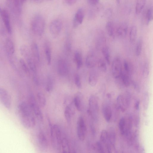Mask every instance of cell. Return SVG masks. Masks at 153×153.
<instances>
[{
	"mask_svg": "<svg viewBox=\"0 0 153 153\" xmlns=\"http://www.w3.org/2000/svg\"><path fill=\"white\" fill-rule=\"evenodd\" d=\"M18 111L21 122L24 127L29 129L34 126L35 118L28 104L24 101L20 102L18 106Z\"/></svg>",
	"mask_w": 153,
	"mask_h": 153,
	"instance_id": "6da1fadb",
	"label": "cell"
},
{
	"mask_svg": "<svg viewBox=\"0 0 153 153\" xmlns=\"http://www.w3.org/2000/svg\"><path fill=\"white\" fill-rule=\"evenodd\" d=\"M50 134L53 146L56 150H60L61 147V131L58 126L56 125H52L49 123Z\"/></svg>",
	"mask_w": 153,
	"mask_h": 153,
	"instance_id": "7a4b0ae2",
	"label": "cell"
},
{
	"mask_svg": "<svg viewBox=\"0 0 153 153\" xmlns=\"http://www.w3.org/2000/svg\"><path fill=\"white\" fill-rule=\"evenodd\" d=\"M45 21L44 18L40 15H37L33 19L31 24V28L36 35L40 36L44 32Z\"/></svg>",
	"mask_w": 153,
	"mask_h": 153,
	"instance_id": "3957f363",
	"label": "cell"
},
{
	"mask_svg": "<svg viewBox=\"0 0 153 153\" xmlns=\"http://www.w3.org/2000/svg\"><path fill=\"white\" fill-rule=\"evenodd\" d=\"M88 113L95 122H97L99 118V106L97 98L94 95H92L90 97Z\"/></svg>",
	"mask_w": 153,
	"mask_h": 153,
	"instance_id": "277c9868",
	"label": "cell"
},
{
	"mask_svg": "<svg viewBox=\"0 0 153 153\" xmlns=\"http://www.w3.org/2000/svg\"><path fill=\"white\" fill-rule=\"evenodd\" d=\"M29 104L32 111L38 120L40 122H42L43 117L42 111L36 101L34 95L31 94L28 97Z\"/></svg>",
	"mask_w": 153,
	"mask_h": 153,
	"instance_id": "5b68a950",
	"label": "cell"
},
{
	"mask_svg": "<svg viewBox=\"0 0 153 153\" xmlns=\"http://www.w3.org/2000/svg\"><path fill=\"white\" fill-rule=\"evenodd\" d=\"M76 127L78 137L80 140L83 141L85 138L86 127L84 120L82 116H80L78 118Z\"/></svg>",
	"mask_w": 153,
	"mask_h": 153,
	"instance_id": "8992f818",
	"label": "cell"
},
{
	"mask_svg": "<svg viewBox=\"0 0 153 153\" xmlns=\"http://www.w3.org/2000/svg\"><path fill=\"white\" fill-rule=\"evenodd\" d=\"M0 100L6 108L10 109L11 106V99L7 91L3 88H0Z\"/></svg>",
	"mask_w": 153,
	"mask_h": 153,
	"instance_id": "52a82bcc",
	"label": "cell"
},
{
	"mask_svg": "<svg viewBox=\"0 0 153 153\" xmlns=\"http://www.w3.org/2000/svg\"><path fill=\"white\" fill-rule=\"evenodd\" d=\"M122 71L121 60L119 57H115L111 65V72L113 77L115 79L119 78Z\"/></svg>",
	"mask_w": 153,
	"mask_h": 153,
	"instance_id": "ba28073f",
	"label": "cell"
},
{
	"mask_svg": "<svg viewBox=\"0 0 153 153\" xmlns=\"http://www.w3.org/2000/svg\"><path fill=\"white\" fill-rule=\"evenodd\" d=\"M62 24L59 19H56L50 23L49 29L51 34L54 37L57 36L60 33L62 28Z\"/></svg>",
	"mask_w": 153,
	"mask_h": 153,
	"instance_id": "9c48e42d",
	"label": "cell"
},
{
	"mask_svg": "<svg viewBox=\"0 0 153 153\" xmlns=\"http://www.w3.org/2000/svg\"><path fill=\"white\" fill-rule=\"evenodd\" d=\"M74 106L73 101L69 102L65 108L64 116L68 123L70 124L71 121L72 116L75 113Z\"/></svg>",
	"mask_w": 153,
	"mask_h": 153,
	"instance_id": "30bf717a",
	"label": "cell"
},
{
	"mask_svg": "<svg viewBox=\"0 0 153 153\" xmlns=\"http://www.w3.org/2000/svg\"><path fill=\"white\" fill-rule=\"evenodd\" d=\"M73 101L77 109L79 111H82L84 108V99L81 92H78L75 94Z\"/></svg>",
	"mask_w": 153,
	"mask_h": 153,
	"instance_id": "8fae6325",
	"label": "cell"
},
{
	"mask_svg": "<svg viewBox=\"0 0 153 153\" xmlns=\"http://www.w3.org/2000/svg\"><path fill=\"white\" fill-rule=\"evenodd\" d=\"M1 18L2 19L6 30L8 33L11 34L12 29L9 14L5 10H2L1 13Z\"/></svg>",
	"mask_w": 153,
	"mask_h": 153,
	"instance_id": "7c38bea8",
	"label": "cell"
},
{
	"mask_svg": "<svg viewBox=\"0 0 153 153\" xmlns=\"http://www.w3.org/2000/svg\"><path fill=\"white\" fill-rule=\"evenodd\" d=\"M57 72L59 75L62 76H66L68 73V68L65 60L62 59H59L57 63Z\"/></svg>",
	"mask_w": 153,
	"mask_h": 153,
	"instance_id": "4fadbf2b",
	"label": "cell"
},
{
	"mask_svg": "<svg viewBox=\"0 0 153 153\" xmlns=\"http://www.w3.org/2000/svg\"><path fill=\"white\" fill-rule=\"evenodd\" d=\"M84 16V11L82 8L79 9L74 16L73 22V27L76 28L81 24Z\"/></svg>",
	"mask_w": 153,
	"mask_h": 153,
	"instance_id": "5bb4252c",
	"label": "cell"
},
{
	"mask_svg": "<svg viewBox=\"0 0 153 153\" xmlns=\"http://www.w3.org/2000/svg\"><path fill=\"white\" fill-rule=\"evenodd\" d=\"M102 112L106 121L108 123L109 122L112 117V111L109 104L107 103H104L102 105Z\"/></svg>",
	"mask_w": 153,
	"mask_h": 153,
	"instance_id": "9a60e30c",
	"label": "cell"
},
{
	"mask_svg": "<svg viewBox=\"0 0 153 153\" xmlns=\"http://www.w3.org/2000/svg\"><path fill=\"white\" fill-rule=\"evenodd\" d=\"M97 63L95 55L93 53H90L88 54L85 59V65L87 67L90 68L94 67Z\"/></svg>",
	"mask_w": 153,
	"mask_h": 153,
	"instance_id": "2e32d148",
	"label": "cell"
},
{
	"mask_svg": "<svg viewBox=\"0 0 153 153\" xmlns=\"http://www.w3.org/2000/svg\"><path fill=\"white\" fill-rule=\"evenodd\" d=\"M5 48L9 56H13L15 51V48L13 41L10 38L7 39L5 42Z\"/></svg>",
	"mask_w": 153,
	"mask_h": 153,
	"instance_id": "e0dca14e",
	"label": "cell"
},
{
	"mask_svg": "<svg viewBox=\"0 0 153 153\" xmlns=\"http://www.w3.org/2000/svg\"><path fill=\"white\" fill-rule=\"evenodd\" d=\"M98 74L97 71L93 69L91 72L89 76L88 82L89 85L92 87L95 86L97 82Z\"/></svg>",
	"mask_w": 153,
	"mask_h": 153,
	"instance_id": "ac0fdd59",
	"label": "cell"
},
{
	"mask_svg": "<svg viewBox=\"0 0 153 153\" xmlns=\"http://www.w3.org/2000/svg\"><path fill=\"white\" fill-rule=\"evenodd\" d=\"M38 142L40 146L43 149H46L48 145L47 138L44 133L40 131L38 134Z\"/></svg>",
	"mask_w": 153,
	"mask_h": 153,
	"instance_id": "d6986e66",
	"label": "cell"
},
{
	"mask_svg": "<svg viewBox=\"0 0 153 153\" xmlns=\"http://www.w3.org/2000/svg\"><path fill=\"white\" fill-rule=\"evenodd\" d=\"M108 138L109 143L112 147L114 148L116 141V134L114 128L112 127L109 130Z\"/></svg>",
	"mask_w": 153,
	"mask_h": 153,
	"instance_id": "ffe728a7",
	"label": "cell"
},
{
	"mask_svg": "<svg viewBox=\"0 0 153 153\" xmlns=\"http://www.w3.org/2000/svg\"><path fill=\"white\" fill-rule=\"evenodd\" d=\"M128 29L127 25L125 24H122L117 28V33L120 37L123 38L126 35Z\"/></svg>",
	"mask_w": 153,
	"mask_h": 153,
	"instance_id": "44dd1931",
	"label": "cell"
},
{
	"mask_svg": "<svg viewBox=\"0 0 153 153\" xmlns=\"http://www.w3.org/2000/svg\"><path fill=\"white\" fill-rule=\"evenodd\" d=\"M74 60L76 63V68L79 69L82 65V59L81 53L78 51H76L74 54Z\"/></svg>",
	"mask_w": 153,
	"mask_h": 153,
	"instance_id": "7402d4cb",
	"label": "cell"
},
{
	"mask_svg": "<svg viewBox=\"0 0 153 153\" xmlns=\"http://www.w3.org/2000/svg\"><path fill=\"white\" fill-rule=\"evenodd\" d=\"M31 53L33 59L37 62L40 60V55L39 47L38 45L36 43H33L31 46Z\"/></svg>",
	"mask_w": 153,
	"mask_h": 153,
	"instance_id": "603a6c76",
	"label": "cell"
},
{
	"mask_svg": "<svg viewBox=\"0 0 153 153\" xmlns=\"http://www.w3.org/2000/svg\"><path fill=\"white\" fill-rule=\"evenodd\" d=\"M31 56L26 58L27 63L30 70L31 71L33 74H36V64L34 60Z\"/></svg>",
	"mask_w": 153,
	"mask_h": 153,
	"instance_id": "cb8c5ba5",
	"label": "cell"
},
{
	"mask_svg": "<svg viewBox=\"0 0 153 153\" xmlns=\"http://www.w3.org/2000/svg\"><path fill=\"white\" fill-rule=\"evenodd\" d=\"M137 34V28L136 26L131 27L129 33V39L131 43H133L136 41Z\"/></svg>",
	"mask_w": 153,
	"mask_h": 153,
	"instance_id": "d4e9b609",
	"label": "cell"
},
{
	"mask_svg": "<svg viewBox=\"0 0 153 153\" xmlns=\"http://www.w3.org/2000/svg\"><path fill=\"white\" fill-rule=\"evenodd\" d=\"M19 51L21 54L25 59L31 56L30 51L28 47L25 45H22L20 48Z\"/></svg>",
	"mask_w": 153,
	"mask_h": 153,
	"instance_id": "484cf974",
	"label": "cell"
},
{
	"mask_svg": "<svg viewBox=\"0 0 153 153\" xmlns=\"http://www.w3.org/2000/svg\"><path fill=\"white\" fill-rule=\"evenodd\" d=\"M117 102L118 108L123 112H124L126 109L124 97L121 95H119L117 98Z\"/></svg>",
	"mask_w": 153,
	"mask_h": 153,
	"instance_id": "4316f807",
	"label": "cell"
},
{
	"mask_svg": "<svg viewBox=\"0 0 153 153\" xmlns=\"http://www.w3.org/2000/svg\"><path fill=\"white\" fill-rule=\"evenodd\" d=\"M129 76L130 75L124 71H122L120 77H121L123 83L126 87H128L130 84L131 81Z\"/></svg>",
	"mask_w": 153,
	"mask_h": 153,
	"instance_id": "83f0119b",
	"label": "cell"
},
{
	"mask_svg": "<svg viewBox=\"0 0 153 153\" xmlns=\"http://www.w3.org/2000/svg\"><path fill=\"white\" fill-rule=\"evenodd\" d=\"M102 52L106 62L109 65L110 63V55L109 48L107 46L103 47L102 49Z\"/></svg>",
	"mask_w": 153,
	"mask_h": 153,
	"instance_id": "f1b7e54d",
	"label": "cell"
},
{
	"mask_svg": "<svg viewBox=\"0 0 153 153\" xmlns=\"http://www.w3.org/2000/svg\"><path fill=\"white\" fill-rule=\"evenodd\" d=\"M146 0H137L135 7V12L137 14H140L143 10L145 5Z\"/></svg>",
	"mask_w": 153,
	"mask_h": 153,
	"instance_id": "f546056e",
	"label": "cell"
},
{
	"mask_svg": "<svg viewBox=\"0 0 153 153\" xmlns=\"http://www.w3.org/2000/svg\"><path fill=\"white\" fill-rule=\"evenodd\" d=\"M61 147L63 152L68 153L70 152V149L67 140L65 138L62 139L61 143Z\"/></svg>",
	"mask_w": 153,
	"mask_h": 153,
	"instance_id": "4dcf8cb0",
	"label": "cell"
},
{
	"mask_svg": "<svg viewBox=\"0 0 153 153\" xmlns=\"http://www.w3.org/2000/svg\"><path fill=\"white\" fill-rule=\"evenodd\" d=\"M106 29L109 36L113 37L114 36V25L111 22H108L106 25Z\"/></svg>",
	"mask_w": 153,
	"mask_h": 153,
	"instance_id": "1f68e13d",
	"label": "cell"
},
{
	"mask_svg": "<svg viewBox=\"0 0 153 153\" xmlns=\"http://www.w3.org/2000/svg\"><path fill=\"white\" fill-rule=\"evenodd\" d=\"M143 40L141 38L138 40L136 44L135 48V53L136 55L138 56L140 55L142 49Z\"/></svg>",
	"mask_w": 153,
	"mask_h": 153,
	"instance_id": "d6a6232c",
	"label": "cell"
},
{
	"mask_svg": "<svg viewBox=\"0 0 153 153\" xmlns=\"http://www.w3.org/2000/svg\"><path fill=\"white\" fill-rule=\"evenodd\" d=\"M100 141L102 143H103L106 146L109 143L108 141V133L105 130H102L101 132L100 136Z\"/></svg>",
	"mask_w": 153,
	"mask_h": 153,
	"instance_id": "836d02e7",
	"label": "cell"
},
{
	"mask_svg": "<svg viewBox=\"0 0 153 153\" xmlns=\"http://www.w3.org/2000/svg\"><path fill=\"white\" fill-rule=\"evenodd\" d=\"M38 102L42 107L45 106L46 103V100L45 95L42 92H39L37 94Z\"/></svg>",
	"mask_w": 153,
	"mask_h": 153,
	"instance_id": "e575fe53",
	"label": "cell"
},
{
	"mask_svg": "<svg viewBox=\"0 0 153 153\" xmlns=\"http://www.w3.org/2000/svg\"><path fill=\"white\" fill-rule=\"evenodd\" d=\"M19 65L22 70L25 73L29 74L30 73V69L28 66L25 60L21 58L19 60Z\"/></svg>",
	"mask_w": 153,
	"mask_h": 153,
	"instance_id": "d590c367",
	"label": "cell"
},
{
	"mask_svg": "<svg viewBox=\"0 0 153 153\" xmlns=\"http://www.w3.org/2000/svg\"><path fill=\"white\" fill-rule=\"evenodd\" d=\"M45 51L47 63L49 65L51 63V48L48 45H45Z\"/></svg>",
	"mask_w": 153,
	"mask_h": 153,
	"instance_id": "8d00e7d4",
	"label": "cell"
},
{
	"mask_svg": "<svg viewBox=\"0 0 153 153\" xmlns=\"http://www.w3.org/2000/svg\"><path fill=\"white\" fill-rule=\"evenodd\" d=\"M53 79L51 77L49 76L47 78L46 85V91L50 92H51L53 88Z\"/></svg>",
	"mask_w": 153,
	"mask_h": 153,
	"instance_id": "74e56055",
	"label": "cell"
},
{
	"mask_svg": "<svg viewBox=\"0 0 153 153\" xmlns=\"http://www.w3.org/2000/svg\"><path fill=\"white\" fill-rule=\"evenodd\" d=\"M126 126V119L122 117L119 120L118 124V127L120 133L122 135H124Z\"/></svg>",
	"mask_w": 153,
	"mask_h": 153,
	"instance_id": "f35d334b",
	"label": "cell"
},
{
	"mask_svg": "<svg viewBox=\"0 0 153 153\" xmlns=\"http://www.w3.org/2000/svg\"><path fill=\"white\" fill-rule=\"evenodd\" d=\"M98 67L99 69L102 72H106L107 71V66L105 61L102 59H100L97 62Z\"/></svg>",
	"mask_w": 153,
	"mask_h": 153,
	"instance_id": "ab89813d",
	"label": "cell"
},
{
	"mask_svg": "<svg viewBox=\"0 0 153 153\" xmlns=\"http://www.w3.org/2000/svg\"><path fill=\"white\" fill-rule=\"evenodd\" d=\"M149 102V97L148 93L146 92L143 98V105L145 110H146L148 108Z\"/></svg>",
	"mask_w": 153,
	"mask_h": 153,
	"instance_id": "60d3db41",
	"label": "cell"
},
{
	"mask_svg": "<svg viewBox=\"0 0 153 153\" xmlns=\"http://www.w3.org/2000/svg\"><path fill=\"white\" fill-rule=\"evenodd\" d=\"M153 14V10L152 8L149 9L147 11L145 16L147 24H149L152 20Z\"/></svg>",
	"mask_w": 153,
	"mask_h": 153,
	"instance_id": "b9f144b4",
	"label": "cell"
},
{
	"mask_svg": "<svg viewBox=\"0 0 153 153\" xmlns=\"http://www.w3.org/2000/svg\"><path fill=\"white\" fill-rule=\"evenodd\" d=\"M143 75L144 77L147 78L149 74V64L146 62L144 64L143 68Z\"/></svg>",
	"mask_w": 153,
	"mask_h": 153,
	"instance_id": "7bdbcfd3",
	"label": "cell"
},
{
	"mask_svg": "<svg viewBox=\"0 0 153 153\" xmlns=\"http://www.w3.org/2000/svg\"><path fill=\"white\" fill-rule=\"evenodd\" d=\"M94 148L99 153H103L105 152L104 148L102 143L100 141H97L96 142Z\"/></svg>",
	"mask_w": 153,
	"mask_h": 153,
	"instance_id": "ee69618b",
	"label": "cell"
},
{
	"mask_svg": "<svg viewBox=\"0 0 153 153\" xmlns=\"http://www.w3.org/2000/svg\"><path fill=\"white\" fill-rule=\"evenodd\" d=\"M123 66L124 71L130 75L131 72V68L129 63L127 60H124Z\"/></svg>",
	"mask_w": 153,
	"mask_h": 153,
	"instance_id": "f6af8a7d",
	"label": "cell"
},
{
	"mask_svg": "<svg viewBox=\"0 0 153 153\" xmlns=\"http://www.w3.org/2000/svg\"><path fill=\"white\" fill-rule=\"evenodd\" d=\"M15 9L19 13H21L22 11V6L20 0H13Z\"/></svg>",
	"mask_w": 153,
	"mask_h": 153,
	"instance_id": "bcb514c9",
	"label": "cell"
},
{
	"mask_svg": "<svg viewBox=\"0 0 153 153\" xmlns=\"http://www.w3.org/2000/svg\"><path fill=\"white\" fill-rule=\"evenodd\" d=\"M124 99L126 107H128L130 105L131 100V95L128 92H127L126 93Z\"/></svg>",
	"mask_w": 153,
	"mask_h": 153,
	"instance_id": "7dc6e473",
	"label": "cell"
},
{
	"mask_svg": "<svg viewBox=\"0 0 153 153\" xmlns=\"http://www.w3.org/2000/svg\"><path fill=\"white\" fill-rule=\"evenodd\" d=\"M75 83L77 88H81L82 85L79 76L78 74H76L74 77Z\"/></svg>",
	"mask_w": 153,
	"mask_h": 153,
	"instance_id": "c3c4849f",
	"label": "cell"
},
{
	"mask_svg": "<svg viewBox=\"0 0 153 153\" xmlns=\"http://www.w3.org/2000/svg\"><path fill=\"white\" fill-rule=\"evenodd\" d=\"M131 83L133 87L136 91L140 93V88L138 83L134 80L131 81Z\"/></svg>",
	"mask_w": 153,
	"mask_h": 153,
	"instance_id": "681fc988",
	"label": "cell"
},
{
	"mask_svg": "<svg viewBox=\"0 0 153 153\" xmlns=\"http://www.w3.org/2000/svg\"><path fill=\"white\" fill-rule=\"evenodd\" d=\"M90 127L92 134L93 136H95L96 134V131L94 126L93 124L91 123L90 124Z\"/></svg>",
	"mask_w": 153,
	"mask_h": 153,
	"instance_id": "f907efd6",
	"label": "cell"
},
{
	"mask_svg": "<svg viewBox=\"0 0 153 153\" xmlns=\"http://www.w3.org/2000/svg\"><path fill=\"white\" fill-rule=\"evenodd\" d=\"M33 80L34 83L37 85H39V79L37 76L36 74H33Z\"/></svg>",
	"mask_w": 153,
	"mask_h": 153,
	"instance_id": "816d5d0a",
	"label": "cell"
},
{
	"mask_svg": "<svg viewBox=\"0 0 153 153\" xmlns=\"http://www.w3.org/2000/svg\"><path fill=\"white\" fill-rule=\"evenodd\" d=\"M134 124L135 126L138 127L140 122V117L138 115L136 116L134 119Z\"/></svg>",
	"mask_w": 153,
	"mask_h": 153,
	"instance_id": "f5cc1de1",
	"label": "cell"
},
{
	"mask_svg": "<svg viewBox=\"0 0 153 153\" xmlns=\"http://www.w3.org/2000/svg\"><path fill=\"white\" fill-rule=\"evenodd\" d=\"M65 1L68 4L71 5L74 4L77 0H65Z\"/></svg>",
	"mask_w": 153,
	"mask_h": 153,
	"instance_id": "db71d44e",
	"label": "cell"
},
{
	"mask_svg": "<svg viewBox=\"0 0 153 153\" xmlns=\"http://www.w3.org/2000/svg\"><path fill=\"white\" fill-rule=\"evenodd\" d=\"M100 0H88L89 3L92 5H96L99 2Z\"/></svg>",
	"mask_w": 153,
	"mask_h": 153,
	"instance_id": "11a10c76",
	"label": "cell"
},
{
	"mask_svg": "<svg viewBox=\"0 0 153 153\" xmlns=\"http://www.w3.org/2000/svg\"><path fill=\"white\" fill-rule=\"evenodd\" d=\"M140 101L139 100H137L135 104V108L137 110H138L140 108Z\"/></svg>",
	"mask_w": 153,
	"mask_h": 153,
	"instance_id": "9f6ffc18",
	"label": "cell"
},
{
	"mask_svg": "<svg viewBox=\"0 0 153 153\" xmlns=\"http://www.w3.org/2000/svg\"><path fill=\"white\" fill-rule=\"evenodd\" d=\"M32 1L37 3H40L42 2L44 0H32Z\"/></svg>",
	"mask_w": 153,
	"mask_h": 153,
	"instance_id": "6f0895ef",
	"label": "cell"
},
{
	"mask_svg": "<svg viewBox=\"0 0 153 153\" xmlns=\"http://www.w3.org/2000/svg\"><path fill=\"white\" fill-rule=\"evenodd\" d=\"M106 96L108 98H110L111 97V95L109 93H108L107 94Z\"/></svg>",
	"mask_w": 153,
	"mask_h": 153,
	"instance_id": "680465c9",
	"label": "cell"
},
{
	"mask_svg": "<svg viewBox=\"0 0 153 153\" xmlns=\"http://www.w3.org/2000/svg\"><path fill=\"white\" fill-rule=\"evenodd\" d=\"M20 2L22 4V5L25 2L26 0H20Z\"/></svg>",
	"mask_w": 153,
	"mask_h": 153,
	"instance_id": "91938a15",
	"label": "cell"
},
{
	"mask_svg": "<svg viewBox=\"0 0 153 153\" xmlns=\"http://www.w3.org/2000/svg\"><path fill=\"white\" fill-rule=\"evenodd\" d=\"M2 9H1L0 7V18H1V13L2 11Z\"/></svg>",
	"mask_w": 153,
	"mask_h": 153,
	"instance_id": "94428289",
	"label": "cell"
},
{
	"mask_svg": "<svg viewBox=\"0 0 153 153\" xmlns=\"http://www.w3.org/2000/svg\"><path fill=\"white\" fill-rule=\"evenodd\" d=\"M117 2L118 3H119L120 2V0H116Z\"/></svg>",
	"mask_w": 153,
	"mask_h": 153,
	"instance_id": "6125c7cd",
	"label": "cell"
},
{
	"mask_svg": "<svg viewBox=\"0 0 153 153\" xmlns=\"http://www.w3.org/2000/svg\"><path fill=\"white\" fill-rule=\"evenodd\" d=\"M8 0V1H10V0Z\"/></svg>",
	"mask_w": 153,
	"mask_h": 153,
	"instance_id": "be15d7a7",
	"label": "cell"
}]
</instances>
